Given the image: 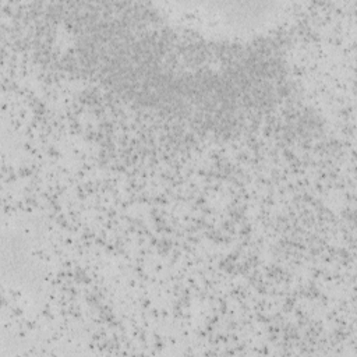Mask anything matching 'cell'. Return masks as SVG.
I'll return each mask as SVG.
<instances>
[{"label": "cell", "instance_id": "6da1fadb", "mask_svg": "<svg viewBox=\"0 0 357 357\" xmlns=\"http://www.w3.org/2000/svg\"><path fill=\"white\" fill-rule=\"evenodd\" d=\"M188 25L220 36L258 35L278 21V8L257 3H184L173 10Z\"/></svg>", "mask_w": 357, "mask_h": 357}]
</instances>
